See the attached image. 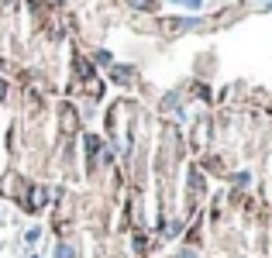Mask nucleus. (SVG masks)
<instances>
[{"instance_id": "nucleus-4", "label": "nucleus", "mask_w": 272, "mask_h": 258, "mask_svg": "<svg viewBox=\"0 0 272 258\" xmlns=\"http://www.w3.org/2000/svg\"><path fill=\"white\" fill-rule=\"evenodd\" d=\"M3 93H7V86H3V83H0V97H3Z\"/></svg>"}, {"instance_id": "nucleus-3", "label": "nucleus", "mask_w": 272, "mask_h": 258, "mask_svg": "<svg viewBox=\"0 0 272 258\" xmlns=\"http://www.w3.org/2000/svg\"><path fill=\"white\" fill-rule=\"evenodd\" d=\"M183 258H197V255H193V252H183Z\"/></svg>"}, {"instance_id": "nucleus-1", "label": "nucleus", "mask_w": 272, "mask_h": 258, "mask_svg": "<svg viewBox=\"0 0 272 258\" xmlns=\"http://www.w3.org/2000/svg\"><path fill=\"white\" fill-rule=\"evenodd\" d=\"M55 258H76V252H72L69 245H59V248H55Z\"/></svg>"}, {"instance_id": "nucleus-2", "label": "nucleus", "mask_w": 272, "mask_h": 258, "mask_svg": "<svg viewBox=\"0 0 272 258\" xmlns=\"http://www.w3.org/2000/svg\"><path fill=\"white\" fill-rule=\"evenodd\" d=\"M97 62H100V65H110V52H97Z\"/></svg>"}]
</instances>
